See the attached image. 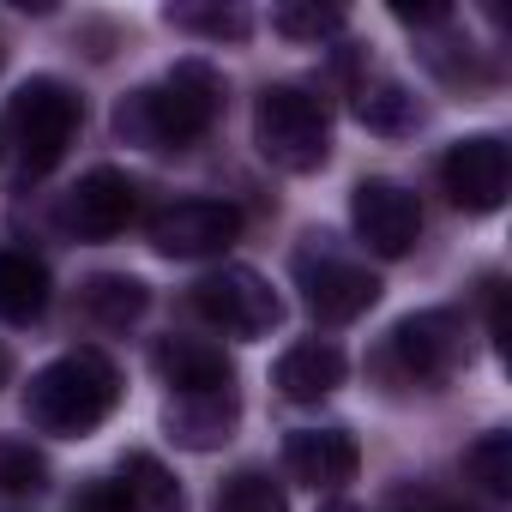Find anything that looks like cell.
Listing matches in <instances>:
<instances>
[{
	"label": "cell",
	"instance_id": "30bf717a",
	"mask_svg": "<svg viewBox=\"0 0 512 512\" xmlns=\"http://www.w3.org/2000/svg\"><path fill=\"white\" fill-rule=\"evenodd\" d=\"M133 211H139V187L121 169H91V175H79L73 193H61L55 223L73 241H115L133 223Z\"/></svg>",
	"mask_w": 512,
	"mask_h": 512
},
{
	"label": "cell",
	"instance_id": "44dd1931",
	"mask_svg": "<svg viewBox=\"0 0 512 512\" xmlns=\"http://www.w3.org/2000/svg\"><path fill=\"white\" fill-rule=\"evenodd\" d=\"M163 25H175V31H187V37H211V43H241L247 37V13L241 7H163Z\"/></svg>",
	"mask_w": 512,
	"mask_h": 512
},
{
	"label": "cell",
	"instance_id": "6da1fadb",
	"mask_svg": "<svg viewBox=\"0 0 512 512\" xmlns=\"http://www.w3.org/2000/svg\"><path fill=\"white\" fill-rule=\"evenodd\" d=\"M223 109V79L205 61H175L157 85H139L115 109V133L145 151H187L193 139L211 133Z\"/></svg>",
	"mask_w": 512,
	"mask_h": 512
},
{
	"label": "cell",
	"instance_id": "7402d4cb",
	"mask_svg": "<svg viewBox=\"0 0 512 512\" xmlns=\"http://www.w3.org/2000/svg\"><path fill=\"white\" fill-rule=\"evenodd\" d=\"M272 31L290 37V43H320V37L344 31V13L320 7V0H284V7H272Z\"/></svg>",
	"mask_w": 512,
	"mask_h": 512
},
{
	"label": "cell",
	"instance_id": "8fae6325",
	"mask_svg": "<svg viewBox=\"0 0 512 512\" xmlns=\"http://www.w3.org/2000/svg\"><path fill=\"white\" fill-rule=\"evenodd\" d=\"M241 235V211L223 199H175L151 217V247L169 260H205Z\"/></svg>",
	"mask_w": 512,
	"mask_h": 512
},
{
	"label": "cell",
	"instance_id": "4316f807",
	"mask_svg": "<svg viewBox=\"0 0 512 512\" xmlns=\"http://www.w3.org/2000/svg\"><path fill=\"white\" fill-rule=\"evenodd\" d=\"M7 368H13V356H7V344H0V386H7Z\"/></svg>",
	"mask_w": 512,
	"mask_h": 512
},
{
	"label": "cell",
	"instance_id": "7a4b0ae2",
	"mask_svg": "<svg viewBox=\"0 0 512 512\" xmlns=\"http://www.w3.org/2000/svg\"><path fill=\"white\" fill-rule=\"evenodd\" d=\"M115 404H121V374H115V362L103 350H67L49 368H37L31 386H25L31 428L61 434V440L97 434L115 416Z\"/></svg>",
	"mask_w": 512,
	"mask_h": 512
},
{
	"label": "cell",
	"instance_id": "5bb4252c",
	"mask_svg": "<svg viewBox=\"0 0 512 512\" xmlns=\"http://www.w3.org/2000/svg\"><path fill=\"white\" fill-rule=\"evenodd\" d=\"M235 422H241V398H235V386H229V392L169 398V410H163L169 440L187 446V452H211V446H223V440L235 434Z\"/></svg>",
	"mask_w": 512,
	"mask_h": 512
},
{
	"label": "cell",
	"instance_id": "ac0fdd59",
	"mask_svg": "<svg viewBox=\"0 0 512 512\" xmlns=\"http://www.w3.org/2000/svg\"><path fill=\"white\" fill-rule=\"evenodd\" d=\"M79 302H85V314H91L97 326L127 332V326L151 308V290H145L139 278H127V272H97V278H85Z\"/></svg>",
	"mask_w": 512,
	"mask_h": 512
},
{
	"label": "cell",
	"instance_id": "2e32d148",
	"mask_svg": "<svg viewBox=\"0 0 512 512\" xmlns=\"http://www.w3.org/2000/svg\"><path fill=\"white\" fill-rule=\"evenodd\" d=\"M344 386V350L326 344V338H308V344H290L278 356V392L290 404H320Z\"/></svg>",
	"mask_w": 512,
	"mask_h": 512
},
{
	"label": "cell",
	"instance_id": "ffe728a7",
	"mask_svg": "<svg viewBox=\"0 0 512 512\" xmlns=\"http://www.w3.org/2000/svg\"><path fill=\"white\" fill-rule=\"evenodd\" d=\"M464 476L482 488V494H512V434L506 428H494V434H482L470 452H464Z\"/></svg>",
	"mask_w": 512,
	"mask_h": 512
},
{
	"label": "cell",
	"instance_id": "5b68a950",
	"mask_svg": "<svg viewBox=\"0 0 512 512\" xmlns=\"http://www.w3.org/2000/svg\"><path fill=\"white\" fill-rule=\"evenodd\" d=\"M296 290L320 326H350L380 302V278L332 247V235H308V247H296Z\"/></svg>",
	"mask_w": 512,
	"mask_h": 512
},
{
	"label": "cell",
	"instance_id": "9a60e30c",
	"mask_svg": "<svg viewBox=\"0 0 512 512\" xmlns=\"http://www.w3.org/2000/svg\"><path fill=\"white\" fill-rule=\"evenodd\" d=\"M103 512H181L187 500H181V482L151 458V452H133L127 464H121V476L115 482H103Z\"/></svg>",
	"mask_w": 512,
	"mask_h": 512
},
{
	"label": "cell",
	"instance_id": "e0dca14e",
	"mask_svg": "<svg viewBox=\"0 0 512 512\" xmlns=\"http://www.w3.org/2000/svg\"><path fill=\"white\" fill-rule=\"evenodd\" d=\"M49 308V266L37 253L0 247V320L7 326H31Z\"/></svg>",
	"mask_w": 512,
	"mask_h": 512
},
{
	"label": "cell",
	"instance_id": "603a6c76",
	"mask_svg": "<svg viewBox=\"0 0 512 512\" xmlns=\"http://www.w3.org/2000/svg\"><path fill=\"white\" fill-rule=\"evenodd\" d=\"M49 488V458L31 440L0 434V494H43Z\"/></svg>",
	"mask_w": 512,
	"mask_h": 512
},
{
	"label": "cell",
	"instance_id": "484cf974",
	"mask_svg": "<svg viewBox=\"0 0 512 512\" xmlns=\"http://www.w3.org/2000/svg\"><path fill=\"white\" fill-rule=\"evenodd\" d=\"M320 512H368V506H350V500H332V506H320Z\"/></svg>",
	"mask_w": 512,
	"mask_h": 512
},
{
	"label": "cell",
	"instance_id": "d4e9b609",
	"mask_svg": "<svg viewBox=\"0 0 512 512\" xmlns=\"http://www.w3.org/2000/svg\"><path fill=\"white\" fill-rule=\"evenodd\" d=\"M392 19H398V25H446L452 7H392Z\"/></svg>",
	"mask_w": 512,
	"mask_h": 512
},
{
	"label": "cell",
	"instance_id": "277c9868",
	"mask_svg": "<svg viewBox=\"0 0 512 512\" xmlns=\"http://www.w3.org/2000/svg\"><path fill=\"white\" fill-rule=\"evenodd\" d=\"M7 133H13L19 175L25 181L49 175L67 157L73 133H79V97H73V85H61V79H25L13 91V103H7Z\"/></svg>",
	"mask_w": 512,
	"mask_h": 512
},
{
	"label": "cell",
	"instance_id": "9c48e42d",
	"mask_svg": "<svg viewBox=\"0 0 512 512\" xmlns=\"http://www.w3.org/2000/svg\"><path fill=\"white\" fill-rule=\"evenodd\" d=\"M350 223L368 241V253H380V260H404V253L416 247V235H422V205H416L410 187H398L386 175H368L350 193Z\"/></svg>",
	"mask_w": 512,
	"mask_h": 512
},
{
	"label": "cell",
	"instance_id": "ba28073f",
	"mask_svg": "<svg viewBox=\"0 0 512 512\" xmlns=\"http://www.w3.org/2000/svg\"><path fill=\"white\" fill-rule=\"evenodd\" d=\"M440 187L458 211L482 217V211H500L506 205V187H512V157H506V139L494 133H470L458 139L446 157H440Z\"/></svg>",
	"mask_w": 512,
	"mask_h": 512
},
{
	"label": "cell",
	"instance_id": "83f0119b",
	"mask_svg": "<svg viewBox=\"0 0 512 512\" xmlns=\"http://www.w3.org/2000/svg\"><path fill=\"white\" fill-rule=\"evenodd\" d=\"M0 67H7V43H0Z\"/></svg>",
	"mask_w": 512,
	"mask_h": 512
},
{
	"label": "cell",
	"instance_id": "d6986e66",
	"mask_svg": "<svg viewBox=\"0 0 512 512\" xmlns=\"http://www.w3.org/2000/svg\"><path fill=\"white\" fill-rule=\"evenodd\" d=\"M356 121L368 127V133H386V139H398V133H410L416 121H422V109H416V97L398 85V79H368V85H356Z\"/></svg>",
	"mask_w": 512,
	"mask_h": 512
},
{
	"label": "cell",
	"instance_id": "cb8c5ba5",
	"mask_svg": "<svg viewBox=\"0 0 512 512\" xmlns=\"http://www.w3.org/2000/svg\"><path fill=\"white\" fill-rule=\"evenodd\" d=\"M217 512H290V500L266 470H235L217 494Z\"/></svg>",
	"mask_w": 512,
	"mask_h": 512
},
{
	"label": "cell",
	"instance_id": "4fadbf2b",
	"mask_svg": "<svg viewBox=\"0 0 512 512\" xmlns=\"http://www.w3.org/2000/svg\"><path fill=\"white\" fill-rule=\"evenodd\" d=\"M284 470L308 488H344L362 470V446L350 428H296L284 440Z\"/></svg>",
	"mask_w": 512,
	"mask_h": 512
},
{
	"label": "cell",
	"instance_id": "8992f818",
	"mask_svg": "<svg viewBox=\"0 0 512 512\" xmlns=\"http://www.w3.org/2000/svg\"><path fill=\"white\" fill-rule=\"evenodd\" d=\"M464 362V320L452 308H422L404 314L386 332V374L404 386H440Z\"/></svg>",
	"mask_w": 512,
	"mask_h": 512
},
{
	"label": "cell",
	"instance_id": "52a82bcc",
	"mask_svg": "<svg viewBox=\"0 0 512 512\" xmlns=\"http://www.w3.org/2000/svg\"><path fill=\"white\" fill-rule=\"evenodd\" d=\"M193 308H199V320H211L229 338H266L284 320L278 290L253 266H217V272H205L193 284Z\"/></svg>",
	"mask_w": 512,
	"mask_h": 512
},
{
	"label": "cell",
	"instance_id": "7c38bea8",
	"mask_svg": "<svg viewBox=\"0 0 512 512\" xmlns=\"http://www.w3.org/2000/svg\"><path fill=\"white\" fill-rule=\"evenodd\" d=\"M151 368H157V380H163L175 398L229 392V386H235V362H229L223 344H211V338H157Z\"/></svg>",
	"mask_w": 512,
	"mask_h": 512
},
{
	"label": "cell",
	"instance_id": "3957f363",
	"mask_svg": "<svg viewBox=\"0 0 512 512\" xmlns=\"http://www.w3.org/2000/svg\"><path fill=\"white\" fill-rule=\"evenodd\" d=\"M253 145L266 163H278L284 175H314L332 157V121L326 103L302 85H266L253 103Z\"/></svg>",
	"mask_w": 512,
	"mask_h": 512
}]
</instances>
